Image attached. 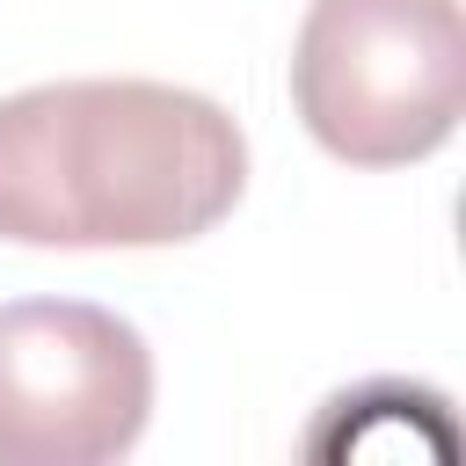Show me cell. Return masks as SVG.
Segmentation results:
<instances>
[{
	"label": "cell",
	"instance_id": "6da1fadb",
	"mask_svg": "<svg viewBox=\"0 0 466 466\" xmlns=\"http://www.w3.org/2000/svg\"><path fill=\"white\" fill-rule=\"evenodd\" d=\"M248 189L240 124L167 80H44L0 95V240L175 248Z\"/></svg>",
	"mask_w": 466,
	"mask_h": 466
},
{
	"label": "cell",
	"instance_id": "7a4b0ae2",
	"mask_svg": "<svg viewBox=\"0 0 466 466\" xmlns=\"http://www.w3.org/2000/svg\"><path fill=\"white\" fill-rule=\"evenodd\" d=\"M291 102L350 167H408L459 131V0H313L291 44Z\"/></svg>",
	"mask_w": 466,
	"mask_h": 466
},
{
	"label": "cell",
	"instance_id": "3957f363",
	"mask_svg": "<svg viewBox=\"0 0 466 466\" xmlns=\"http://www.w3.org/2000/svg\"><path fill=\"white\" fill-rule=\"evenodd\" d=\"M153 350L87 299L0 306V466H109L146 437Z\"/></svg>",
	"mask_w": 466,
	"mask_h": 466
}]
</instances>
